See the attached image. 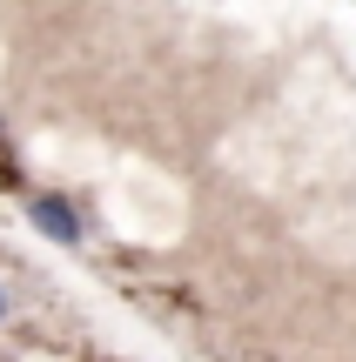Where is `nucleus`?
Listing matches in <instances>:
<instances>
[{"label": "nucleus", "instance_id": "nucleus-1", "mask_svg": "<svg viewBox=\"0 0 356 362\" xmlns=\"http://www.w3.org/2000/svg\"><path fill=\"white\" fill-rule=\"evenodd\" d=\"M27 221H34L47 242H61V248L81 242V215H74V202H61V194H27Z\"/></svg>", "mask_w": 356, "mask_h": 362}, {"label": "nucleus", "instance_id": "nucleus-2", "mask_svg": "<svg viewBox=\"0 0 356 362\" xmlns=\"http://www.w3.org/2000/svg\"><path fill=\"white\" fill-rule=\"evenodd\" d=\"M0 315H7V282H0Z\"/></svg>", "mask_w": 356, "mask_h": 362}]
</instances>
